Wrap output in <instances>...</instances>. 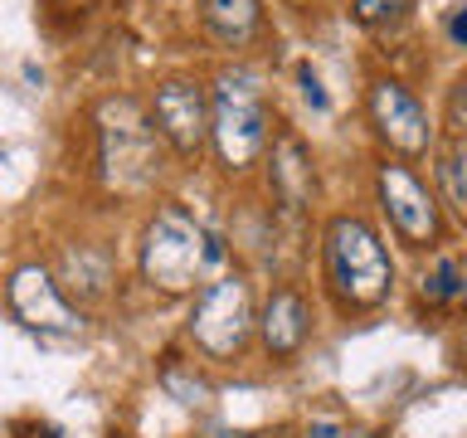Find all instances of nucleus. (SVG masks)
<instances>
[{
  "label": "nucleus",
  "mask_w": 467,
  "mask_h": 438,
  "mask_svg": "<svg viewBox=\"0 0 467 438\" xmlns=\"http://www.w3.org/2000/svg\"><path fill=\"white\" fill-rule=\"evenodd\" d=\"M219 258H224L219 239H204L200 224L181 210V204L156 210L151 229H146V244H141V273L151 287L185 292V287H195V273L204 263H219Z\"/></svg>",
  "instance_id": "obj_1"
},
{
  "label": "nucleus",
  "mask_w": 467,
  "mask_h": 438,
  "mask_svg": "<svg viewBox=\"0 0 467 438\" xmlns=\"http://www.w3.org/2000/svg\"><path fill=\"white\" fill-rule=\"evenodd\" d=\"M327 263H331L336 292L356 307L385 302V292L394 283L389 254H385V244L375 239V229L360 224V219H346V214L331 219V229H327Z\"/></svg>",
  "instance_id": "obj_2"
},
{
  "label": "nucleus",
  "mask_w": 467,
  "mask_h": 438,
  "mask_svg": "<svg viewBox=\"0 0 467 438\" xmlns=\"http://www.w3.org/2000/svg\"><path fill=\"white\" fill-rule=\"evenodd\" d=\"M210 131L229 171L254 166V156L268 141V112H263V93H258L254 73H219Z\"/></svg>",
  "instance_id": "obj_3"
},
{
  "label": "nucleus",
  "mask_w": 467,
  "mask_h": 438,
  "mask_svg": "<svg viewBox=\"0 0 467 438\" xmlns=\"http://www.w3.org/2000/svg\"><path fill=\"white\" fill-rule=\"evenodd\" d=\"M102 166L117 190H137L156 175V122L127 98L102 108Z\"/></svg>",
  "instance_id": "obj_4"
},
{
  "label": "nucleus",
  "mask_w": 467,
  "mask_h": 438,
  "mask_svg": "<svg viewBox=\"0 0 467 438\" xmlns=\"http://www.w3.org/2000/svg\"><path fill=\"white\" fill-rule=\"evenodd\" d=\"M190 336L210 350V356H234L248 336V287L239 277H219L195 297Z\"/></svg>",
  "instance_id": "obj_5"
},
{
  "label": "nucleus",
  "mask_w": 467,
  "mask_h": 438,
  "mask_svg": "<svg viewBox=\"0 0 467 438\" xmlns=\"http://www.w3.org/2000/svg\"><path fill=\"white\" fill-rule=\"evenodd\" d=\"M370 117H375L379 137H385L394 151H404V156L429 151V117H423L419 98L409 93L404 83L375 78L370 83Z\"/></svg>",
  "instance_id": "obj_6"
},
{
  "label": "nucleus",
  "mask_w": 467,
  "mask_h": 438,
  "mask_svg": "<svg viewBox=\"0 0 467 438\" xmlns=\"http://www.w3.org/2000/svg\"><path fill=\"white\" fill-rule=\"evenodd\" d=\"M151 122L156 131L166 137L175 151H200L204 131H210V117H204V93L190 78H171L156 88V102H151Z\"/></svg>",
  "instance_id": "obj_7"
},
{
  "label": "nucleus",
  "mask_w": 467,
  "mask_h": 438,
  "mask_svg": "<svg viewBox=\"0 0 467 438\" xmlns=\"http://www.w3.org/2000/svg\"><path fill=\"white\" fill-rule=\"evenodd\" d=\"M10 307L29 331H78V317L44 268H20L10 277Z\"/></svg>",
  "instance_id": "obj_8"
},
{
  "label": "nucleus",
  "mask_w": 467,
  "mask_h": 438,
  "mask_svg": "<svg viewBox=\"0 0 467 438\" xmlns=\"http://www.w3.org/2000/svg\"><path fill=\"white\" fill-rule=\"evenodd\" d=\"M379 200L394 219V229L414 244H429L438 234V210H433V195L423 190L404 166H379Z\"/></svg>",
  "instance_id": "obj_9"
},
{
  "label": "nucleus",
  "mask_w": 467,
  "mask_h": 438,
  "mask_svg": "<svg viewBox=\"0 0 467 438\" xmlns=\"http://www.w3.org/2000/svg\"><path fill=\"white\" fill-rule=\"evenodd\" d=\"M302 336H306V302H302V292H273L268 307H263V346L273 350V356H292V350L302 346Z\"/></svg>",
  "instance_id": "obj_10"
},
{
  "label": "nucleus",
  "mask_w": 467,
  "mask_h": 438,
  "mask_svg": "<svg viewBox=\"0 0 467 438\" xmlns=\"http://www.w3.org/2000/svg\"><path fill=\"white\" fill-rule=\"evenodd\" d=\"M273 190L287 210H302L312 200V156L297 137H277L273 146Z\"/></svg>",
  "instance_id": "obj_11"
},
{
  "label": "nucleus",
  "mask_w": 467,
  "mask_h": 438,
  "mask_svg": "<svg viewBox=\"0 0 467 438\" xmlns=\"http://www.w3.org/2000/svg\"><path fill=\"white\" fill-rule=\"evenodd\" d=\"M200 15H204V25H210L224 44L254 39V29L263 20L258 0H200Z\"/></svg>",
  "instance_id": "obj_12"
},
{
  "label": "nucleus",
  "mask_w": 467,
  "mask_h": 438,
  "mask_svg": "<svg viewBox=\"0 0 467 438\" xmlns=\"http://www.w3.org/2000/svg\"><path fill=\"white\" fill-rule=\"evenodd\" d=\"M423 297L429 302H448V297H458V263L443 258L433 268V277H423Z\"/></svg>",
  "instance_id": "obj_13"
},
{
  "label": "nucleus",
  "mask_w": 467,
  "mask_h": 438,
  "mask_svg": "<svg viewBox=\"0 0 467 438\" xmlns=\"http://www.w3.org/2000/svg\"><path fill=\"white\" fill-rule=\"evenodd\" d=\"M161 385H166L181 404H204V400H210V390H204L200 380H190V375L181 370V365H171V370L161 375Z\"/></svg>",
  "instance_id": "obj_14"
},
{
  "label": "nucleus",
  "mask_w": 467,
  "mask_h": 438,
  "mask_svg": "<svg viewBox=\"0 0 467 438\" xmlns=\"http://www.w3.org/2000/svg\"><path fill=\"white\" fill-rule=\"evenodd\" d=\"M409 10V0H356V20L360 25H389Z\"/></svg>",
  "instance_id": "obj_15"
},
{
  "label": "nucleus",
  "mask_w": 467,
  "mask_h": 438,
  "mask_svg": "<svg viewBox=\"0 0 467 438\" xmlns=\"http://www.w3.org/2000/svg\"><path fill=\"white\" fill-rule=\"evenodd\" d=\"M448 122L467 131V73L452 83V98H448Z\"/></svg>",
  "instance_id": "obj_16"
},
{
  "label": "nucleus",
  "mask_w": 467,
  "mask_h": 438,
  "mask_svg": "<svg viewBox=\"0 0 467 438\" xmlns=\"http://www.w3.org/2000/svg\"><path fill=\"white\" fill-rule=\"evenodd\" d=\"M297 78H302V98H306V102H312V108H317V112H327V93H321V83H317V73H312V68H302V73H297Z\"/></svg>",
  "instance_id": "obj_17"
},
{
  "label": "nucleus",
  "mask_w": 467,
  "mask_h": 438,
  "mask_svg": "<svg viewBox=\"0 0 467 438\" xmlns=\"http://www.w3.org/2000/svg\"><path fill=\"white\" fill-rule=\"evenodd\" d=\"M448 39L467 49V5H452V15H448Z\"/></svg>",
  "instance_id": "obj_18"
},
{
  "label": "nucleus",
  "mask_w": 467,
  "mask_h": 438,
  "mask_svg": "<svg viewBox=\"0 0 467 438\" xmlns=\"http://www.w3.org/2000/svg\"><path fill=\"white\" fill-rule=\"evenodd\" d=\"M452 185H458V195L467 200V146H462L458 156H452Z\"/></svg>",
  "instance_id": "obj_19"
},
{
  "label": "nucleus",
  "mask_w": 467,
  "mask_h": 438,
  "mask_svg": "<svg viewBox=\"0 0 467 438\" xmlns=\"http://www.w3.org/2000/svg\"><path fill=\"white\" fill-rule=\"evenodd\" d=\"M458 297L467 302V268H458Z\"/></svg>",
  "instance_id": "obj_20"
}]
</instances>
